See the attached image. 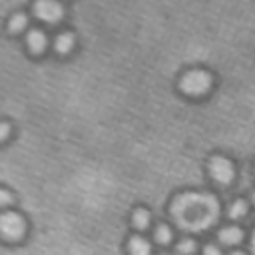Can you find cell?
Masks as SVG:
<instances>
[{"label": "cell", "instance_id": "6da1fadb", "mask_svg": "<svg viewBox=\"0 0 255 255\" xmlns=\"http://www.w3.org/2000/svg\"><path fill=\"white\" fill-rule=\"evenodd\" d=\"M213 84V78L209 72H203V70H191V72H185L179 80V88L183 94L187 96H203L205 92H209Z\"/></svg>", "mask_w": 255, "mask_h": 255}, {"label": "cell", "instance_id": "7a4b0ae2", "mask_svg": "<svg viewBox=\"0 0 255 255\" xmlns=\"http://www.w3.org/2000/svg\"><path fill=\"white\" fill-rule=\"evenodd\" d=\"M26 231V225H24V219L16 213H2L0 215V235L10 239V241H16L24 235Z\"/></svg>", "mask_w": 255, "mask_h": 255}, {"label": "cell", "instance_id": "3957f363", "mask_svg": "<svg viewBox=\"0 0 255 255\" xmlns=\"http://www.w3.org/2000/svg\"><path fill=\"white\" fill-rule=\"evenodd\" d=\"M209 173H211V177H213L217 183L227 185V183L233 181L235 169H233V163H231L227 157L215 155V157H211V161H209Z\"/></svg>", "mask_w": 255, "mask_h": 255}, {"label": "cell", "instance_id": "277c9868", "mask_svg": "<svg viewBox=\"0 0 255 255\" xmlns=\"http://www.w3.org/2000/svg\"><path fill=\"white\" fill-rule=\"evenodd\" d=\"M34 12L40 20H44L48 24H56L64 16V8L56 0H38L36 6H34Z\"/></svg>", "mask_w": 255, "mask_h": 255}, {"label": "cell", "instance_id": "5b68a950", "mask_svg": "<svg viewBox=\"0 0 255 255\" xmlns=\"http://www.w3.org/2000/svg\"><path fill=\"white\" fill-rule=\"evenodd\" d=\"M46 44H48V40H46V36H44L42 30H30L28 32V48L34 54H42L44 48H46Z\"/></svg>", "mask_w": 255, "mask_h": 255}, {"label": "cell", "instance_id": "8992f818", "mask_svg": "<svg viewBox=\"0 0 255 255\" xmlns=\"http://www.w3.org/2000/svg\"><path fill=\"white\" fill-rule=\"evenodd\" d=\"M128 251H129V255H151V245L143 237L133 235L128 243Z\"/></svg>", "mask_w": 255, "mask_h": 255}, {"label": "cell", "instance_id": "52a82bcc", "mask_svg": "<svg viewBox=\"0 0 255 255\" xmlns=\"http://www.w3.org/2000/svg\"><path fill=\"white\" fill-rule=\"evenodd\" d=\"M241 239H243V231L239 227H233L231 225V227H223L219 231V241L223 245H237Z\"/></svg>", "mask_w": 255, "mask_h": 255}, {"label": "cell", "instance_id": "ba28073f", "mask_svg": "<svg viewBox=\"0 0 255 255\" xmlns=\"http://www.w3.org/2000/svg\"><path fill=\"white\" fill-rule=\"evenodd\" d=\"M149 221H151V215H149V211L143 209V207L135 209L133 215H131V223H133V227L139 229V231L147 229V227H149Z\"/></svg>", "mask_w": 255, "mask_h": 255}, {"label": "cell", "instance_id": "9c48e42d", "mask_svg": "<svg viewBox=\"0 0 255 255\" xmlns=\"http://www.w3.org/2000/svg\"><path fill=\"white\" fill-rule=\"evenodd\" d=\"M54 48H56L58 54H68V52L74 48V36H72L70 32H62V34L56 38Z\"/></svg>", "mask_w": 255, "mask_h": 255}, {"label": "cell", "instance_id": "30bf717a", "mask_svg": "<svg viewBox=\"0 0 255 255\" xmlns=\"http://www.w3.org/2000/svg\"><path fill=\"white\" fill-rule=\"evenodd\" d=\"M227 215H229L231 219H241V217H245V215H247V203H245L243 199L233 201V203L229 205V209H227Z\"/></svg>", "mask_w": 255, "mask_h": 255}, {"label": "cell", "instance_id": "8fae6325", "mask_svg": "<svg viewBox=\"0 0 255 255\" xmlns=\"http://www.w3.org/2000/svg\"><path fill=\"white\" fill-rule=\"evenodd\" d=\"M155 241L157 243H161V245H167L169 241H171V229L167 227V225H163V223H159L157 227H155Z\"/></svg>", "mask_w": 255, "mask_h": 255}, {"label": "cell", "instance_id": "7c38bea8", "mask_svg": "<svg viewBox=\"0 0 255 255\" xmlns=\"http://www.w3.org/2000/svg\"><path fill=\"white\" fill-rule=\"evenodd\" d=\"M195 251V241L193 239H181L177 243V253L179 255H193Z\"/></svg>", "mask_w": 255, "mask_h": 255}, {"label": "cell", "instance_id": "4fadbf2b", "mask_svg": "<svg viewBox=\"0 0 255 255\" xmlns=\"http://www.w3.org/2000/svg\"><path fill=\"white\" fill-rule=\"evenodd\" d=\"M26 24H28V18H26L24 14H16V16H12V20H10V30H12V32H20V30L26 28Z\"/></svg>", "mask_w": 255, "mask_h": 255}, {"label": "cell", "instance_id": "5bb4252c", "mask_svg": "<svg viewBox=\"0 0 255 255\" xmlns=\"http://www.w3.org/2000/svg\"><path fill=\"white\" fill-rule=\"evenodd\" d=\"M203 255H221V251H219V247H215V245H207V247L203 249Z\"/></svg>", "mask_w": 255, "mask_h": 255}, {"label": "cell", "instance_id": "9a60e30c", "mask_svg": "<svg viewBox=\"0 0 255 255\" xmlns=\"http://www.w3.org/2000/svg\"><path fill=\"white\" fill-rule=\"evenodd\" d=\"M10 201H12L10 193H8V191H4V189H0V205H8Z\"/></svg>", "mask_w": 255, "mask_h": 255}, {"label": "cell", "instance_id": "2e32d148", "mask_svg": "<svg viewBox=\"0 0 255 255\" xmlns=\"http://www.w3.org/2000/svg\"><path fill=\"white\" fill-rule=\"evenodd\" d=\"M8 133H10V126L8 124H0V141L4 137H8Z\"/></svg>", "mask_w": 255, "mask_h": 255}, {"label": "cell", "instance_id": "e0dca14e", "mask_svg": "<svg viewBox=\"0 0 255 255\" xmlns=\"http://www.w3.org/2000/svg\"><path fill=\"white\" fill-rule=\"evenodd\" d=\"M251 251L255 253V231H253V235H251Z\"/></svg>", "mask_w": 255, "mask_h": 255}, {"label": "cell", "instance_id": "ac0fdd59", "mask_svg": "<svg viewBox=\"0 0 255 255\" xmlns=\"http://www.w3.org/2000/svg\"><path fill=\"white\" fill-rule=\"evenodd\" d=\"M229 255H245V253H243V251H231Z\"/></svg>", "mask_w": 255, "mask_h": 255}, {"label": "cell", "instance_id": "d6986e66", "mask_svg": "<svg viewBox=\"0 0 255 255\" xmlns=\"http://www.w3.org/2000/svg\"><path fill=\"white\" fill-rule=\"evenodd\" d=\"M253 201H255V193H253Z\"/></svg>", "mask_w": 255, "mask_h": 255}, {"label": "cell", "instance_id": "ffe728a7", "mask_svg": "<svg viewBox=\"0 0 255 255\" xmlns=\"http://www.w3.org/2000/svg\"><path fill=\"white\" fill-rule=\"evenodd\" d=\"M161 255H167V253H161Z\"/></svg>", "mask_w": 255, "mask_h": 255}]
</instances>
